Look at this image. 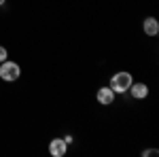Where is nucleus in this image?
Returning a JSON list of instances; mask_svg holds the SVG:
<instances>
[{"mask_svg": "<svg viewBox=\"0 0 159 157\" xmlns=\"http://www.w3.org/2000/svg\"><path fill=\"white\" fill-rule=\"evenodd\" d=\"M4 60H7V49H4V47H0V64H2Z\"/></svg>", "mask_w": 159, "mask_h": 157, "instance_id": "nucleus-7", "label": "nucleus"}, {"mask_svg": "<svg viewBox=\"0 0 159 157\" xmlns=\"http://www.w3.org/2000/svg\"><path fill=\"white\" fill-rule=\"evenodd\" d=\"M142 28H144V34H147V36H157L159 34V21L155 17H147L144 24H142Z\"/></svg>", "mask_w": 159, "mask_h": 157, "instance_id": "nucleus-6", "label": "nucleus"}, {"mask_svg": "<svg viewBox=\"0 0 159 157\" xmlns=\"http://www.w3.org/2000/svg\"><path fill=\"white\" fill-rule=\"evenodd\" d=\"M142 155L147 157V155H157V151L155 149H151V151H142Z\"/></svg>", "mask_w": 159, "mask_h": 157, "instance_id": "nucleus-8", "label": "nucleus"}, {"mask_svg": "<svg viewBox=\"0 0 159 157\" xmlns=\"http://www.w3.org/2000/svg\"><path fill=\"white\" fill-rule=\"evenodd\" d=\"M132 83H134V81H132V74L123 70V72L112 74V79H110V85H108V87L115 91V94H125V91L129 89V85H132Z\"/></svg>", "mask_w": 159, "mask_h": 157, "instance_id": "nucleus-1", "label": "nucleus"}, {"mask_svg": "<svg viewBox=\"0 0 159 157\" xmlns=\"http://www.w3.org/2000/svg\"><path fill=\"white\" fill-rule=\"evenodd\" d=\"M66 149H68V145H66V140H61V138H53L49 142V153L53 157H64L66 155Z\"/></svg>", "mask_w": 159, "mask_h": 157, "instance_id": "nucleus-3", "label": "nucleus"}, {"mask_svg": "<svg viewBox=\"0 0 159 157\" xmlns=\"http://www.w3.org/2000/svg\"><path fill=\"white\" fill-rule=\"evenodd\" d=\"M96 98H98L100 104L108 106V104H112V102H115V91H112L110 87H100L98 94H96Z\"/></svg>", "mask_w": 159, "mask_h": 157, "instance_id": "nucleus-4", "label": "nucleus"}, {"mask_svg": "<svg viewBox=\"0 0 159 157\" xmlns=\"http://www.w3.org/2000/svg\"><path fill=\"white\" fill-rule=\"evenodd\" d=\"M4 2H7V0H0V7H2V4H4Z\"/></svg>", "mask_w": 159, "mask_h": 157, "instance_id": "nucleus-9", "label": "nucleus"}, {"mask_svg": "<svg viewBox=\"0 0 159 157\" xmlns=\"http://www.w3.org/2000/svg\"><path fill=\"white\" fill-rule=\"evenodd\" d=\"M127 91H129V94H132L136 100H142V98H147V96H148V87H147V83H132Z\"/></svg>", "mask_w": 159, "mask_h": 157, "instance_id": "nucleus-5", "label": "nucleus"}, {"mask_svg": "<svg viewBox=\"0 0 159 157\" xmlns=\"http://www.w3.org/2000/svg\"><path fill=\"white\" fill-rule=\"evenodd\" d=\"M19 74H21L19 64L9 62V60H4L2 64H0V76H2L4 81H17V79H19Z\"/></svg>", "mask_w": 159, "mask_h": 157, "instance_id": "nucleus-2", "label": "nucleus"}]
</instances>
